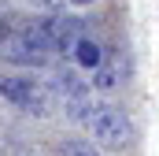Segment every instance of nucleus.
Returning a JSON list of instances; mask_svg holds the SVG:
<instances>
[{"label":"nucleus","instance_id":"nucleus-1","mask_svg":"<svg viewBox=\"0 0 159 156\" xmlns=\"http://www.w3.org/2000/svg\"><path fill=\"white\" fill-rule=\"evenodd\" d=\"M85 134H89V141H93V145H100L104 153H122V149H129V145H133V138H137L129 112L119 108V104H104V100H100V104H96V112L89 115Z\"/></svg>","mask_w":159,"mask_h":156},{"label":"nucleus","instance_id":"nucleus-2","mask_svg":"<svg viewBox=\"0 0 159 156\" xmlns=\"http://www.w3.org/2000/svg\"><path fill=\"white\" fill-rule=\"evenodd\" d=\"M0 100H7L11 108L26 112V115H48L52 108V85L44 78L19 71V75H4L0 78Z\"/></svg>","mask_w":159,"mask_h":156},{"label":"nucleus","instance_id":"nucleus-3","mask_svg":"<svg viewBox=\"0 0 159 156\" xmlns=\"http://www.w3.org/2000/svg\"><path fill=\"white\" fill-rule=\"evenodd\" d=\"M22 30L37 41L44 52H52V56H56V52H59V56H63V52L70 56L74 41L85 34V30H81V22L74 19V15H44V19H37V22L22 26Z\"/></svg>","mask_w":159,"mask_h":156},{"label":"nucleus","instance_id":"nucleus-4","mask_svg":"<svg viewBox=\"0 0 159 156\" xmlns=\"http://www.w3.org/2000/svg\"><path fill=\"white\" fill-rule=\"evenodd\" d=\"M0 60L4 63H15L22 71H41V67L52 63V52H44L26 30H15L7 41H0Z\"/></svg>","mask_w":159,"mask_h":156},{"label":"nucleus","instance_id":"nucleus-5","mask_svg":"<svg viewBox=\"0 0 159 156\" xmlns=\"http://www.w3.org/2000/svg\"><path fill=\"white\" fill-rule=\"evenodd\" d=\"M70 56H74V63H78L81 71H96L104 60H107V52H104V45L93 37V34H81L74 41V48H70Z\"/></svg>","mask_w":159,"mask_h":156},{"label":"nucleus","instance_id":"nucleus-6","mask_svg":"<svg viewBox=\"0 0 159 156\" xmlns=\"http://www.w3.org/2000/svg\"><path fill=\"white\" fill-rule=\"evenodd\" d=\"M59 156H107L100 145H93L89 138H67L59 141Z\"/></svg>","mask_w":159,"mask_h":156},{"label":"nucleus","instance_id":"nucleus-7","mask_svg":"<svg viewBox=\"0 0 159 156\" xmlns=\"http://www.w3.org/2000/svg\"><path fill=\"white\" fill-rule=\"evenodd\" d=\"M119 82H122L119 78V63H111V60H104V63L93 71V89H100V93H104V89H115Z\"/></svg>","mask_w":159,"mask_h":156},{"label":"nucleus","instance_id":"nucleus-8","mask_svg":"<svg viewBox=\"0 0 159 156\" xmlns=\"http://www.w3.org/2000/svg\"><path fill=\"white\" fill-rule=\"evenodd\" d=\"M26 4H34L41 11H56V7H59V0H26Z\"/></svg>","mask_w":159,"mask_h":156},{"label":"nucleus","instance_id":"nucleus-9","mask_svg":"<svg viewBox=\"0 0 159 156\" xmlns=\"http://www.w3.org/2000/svg\"><path fill=\"white\" fill-rule=\"evenodd\" d=\"M11 34H15V30L7 26V19H0V41H7V37H11Z\"/></svg>","mask_w":159,"mask_h":156},{"label":"nucleus","instance_id":"nucleus-10","mask_svg":"<svg viewBox=\"0 0 159 156\" xmlns=\"http://www.w3.org/2000/svg\"><path fill=\"white\" fill-rule=\"evenodd\" d=\"M67 4H74V7H89V4H96V0H67Z\"/></svg>","mask_w":159,"mask_h":156}]
</instances>
